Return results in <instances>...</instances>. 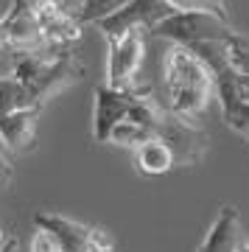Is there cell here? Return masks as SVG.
I'll return each mask as SVG.
<instances>
[{
    "mask_svg": "<svg viewBox=\"0 0 249 252\" xmlns=\"http://www.w3.org/2000/svg\"><path fill=\"white\" fill-rule=\"evenodd\" d=\"M162 81H165V107L179 118L196 121L210 104L216 93V79L199 54L185 45H171L162 59Z\"/></svg>",
    "mask_w": 249,
    "mask_h": 252,
    "instance_id": "obj_1",
    "label": "cell"
},
{
    "mask_svg": "<svg viewBox=\"0 0 249 252\" xmlns=\"http://www.w3.org/2000/svg\"><path fill=\"white\" fill-rule=\"evenodd\" d=\"M84 62L70 48H39V51H9V76L23 81L31 95L45 101L70 87L84 76Z\"/></svg>",
    "mask_w": 249,
    "mask_h": 252,
    "instance_id": "obj_2",
    "label": "cell"
},
{
    "mask_svg": "<svg viewBox=\"0 0 249 252\" xmlns=\"http://www.w3.org/2000/svg\"><path fill=\"white\" fill-rule=\"evenodd\" d=\"M190 51L199 54V59L213 73L224 124L241 132L244 137H249V76L241 73L227 59V51L221 42H202V45H193Z\"/></svg>",
    "mask_w": 249,
    "mask_h": 252,
    "instance_id": "obj_3",
    "label": "cell"
},
{
    "mask_svg": "<svg viewBox=\"0 0 249 252\" xmlns=\"http://www.w3.org/2000/svg\"><path fill=\"white\" fill-rule=\"evenodd\" d=\"M232 34H238L230 26V20H221L207 11H177L174 17L162 20L152 31L157 39H168L171 45H202V42H227Z\"/></svg>",
    "mask_w": 249,
    "mask_h": 252,
    "instance_id": "obj_4",
    "label": "cell"
},
{
    "mask_svg": "<svg viewBox=\"0 0 249 252\" xmlns=\"http://www.w3.org/2000/svg\"><path fill=\"white\" fill-rule=\"evenodd\" d=\"M177 11L179 9L171 0H129L118 14L101 20L95 28L101 31V36L107 42H112L118 36L129 34V31H146V34H152L162 20L174 17Z\"/></svg>",
    "mask_w": 249,
    "mask_h": 252,
    "instance_id": "obj_5",
    "label": "cell"
},
{
    "mask_svg": "<svg viewBox=\"0 0 249 252\" xmlns=\"http://www.w3.org/2000/svg\"><path fill=\"white\" fill-rule=\"evenodd\" d=\"M154 137L171 146V152L177 157V165H196V162H202L207 154V146H210L207 143V132L202 126L196 121L174 115L168 107H165V115H162Z\"/></svg>",
    "mask_w": 249,
    "mask_h": 252,
    "instance_id": "obj_6",
    "label": "cell"
},
{
    "mask_svg": "<svg viewBox=\"0 0 249 252\" xmlns=\"http://www.w3.org/2000/svg\"><path fill=\"white\" fill-rule=\"evenodd\" d=\"M107 87L129 90L137 84V70L146 56V31H129L107 42Z\"/></svg>",
    "mask_w": 249,
    "mask_h": 252,
    "instance_id": "obj_7",
    "label": "cell"
},
{
    "mask_svg": "<svg viewBox=\"0 0 249 252\" xmlns=\"http://www.w3.org/2000/svg\"><path fill=\"white\" fill-rule=\"evenodd\" d=\"M137 90H140V84H134L129 90H112L107 84L95 87V107H93V137H95V143H109L112 129L118 124H124L132 112Z\"/></svg>",
    "mask_w": 249,
    "mask_h": 252,
    "instance_id": "obj_8",
    "label": "cell"
},
{
    "mask_svg": "<svg viewBox=\"0 0 249 252\" xmlns=\"http://www.w3.org/2000/svg\"><path fill=\"white\" fill-rule=\"evenodd\" d=\"M34 14L42 28L45 42L51 48H67L81 39L84 26L79 23L76 14L64 9L62 0H34Z\"/></svg>",
    "mask_w": 249,
    "mask_h": 252,
    "instance_id": "obj_9",
    "label": "cell"
},
{
    "mask_svg": "<svg viewBox=\"0 0 249 252\" xmlns=\"http://www.w3.org/2000/svg\"><path fill=\"white\" fill-rule=\"evenodd\" d=\"M6 48L9 51L48 48L34 14V0H11V6L6 9Z\"/></svg>",
    "mask_w": 249,
    "mask_h": 252,
    "instance_id": "obj_10",
    "label": "cell"
},
{
    "mask_svg": "<svg viewBox=\"0 0 249 252\" xmlns=\"http://www.w3.org/2000/svg\"><path fill=\"white\" fill-rule=\"evenodd\" d=\"M244 230H241V216L232 205H221L216 213L210 230L205 233L196 252H238L244 247Z\"/></svg>",
    "mask_w": 249,
    "mask_h": 252,
    "instance_id": "obj_11",
    "label": "cell"
},
{
    "mask_svg": "<svg viewBox=\"0 0 249 252\" xmlns=\"http://www.w3.org/2000/svg\"><path fill=\"white\" fill-rule=\"evenodd\" d=\"M42 107L20 109L11 115H0V146L11 154H28L36 143V124H39Z\"/></svg>",
    "mask_w": 249,
    "mask_h": 252,
    "instance_id": "obj_12",
    "label": "cell"
},
{
    "mask_svg": "<svg viewBox=\"0 0 249 252\" xmlns=\"http://www.w3.org/2000/svg\"><path fill=\"white\" fill-rule=\"evenodd\" d=\"M34 227L45 230L56 238L62 252H90V230L93 224H81L76 219H67L62 213H36Z\"/></svg>",
    "mask_w": 249,
    "mask_h": 252,
    "instance_id": "obj_13",
    "label": "cell"
},
{
    "mask_svg": "<svg viewBox=\"0 0 249 252\" xmlns=\"http://www.w3.org/2000/svg\"><path fill=\"white\" fill-rule=\"evenodd\" d=\"M174 165H177V157L171 152V146L157 137L134 149V171L140 177H160V174H168Z\"/></svg>",
    "mask_w": 249,
    "mask_h": 252,
    "instance_id": "obj_14",
    "label": "cell"
},
{
    "mask_svg": "<svg viewBox=\"0 0 249 252\" xmlns=\"http://www.w3.org/2000/svg\"><path fill=\"white\" fill-rule=\"evenodd\" d=\"M34 107H42V104L31 95V90L23 81L11 79V76H0V115H11V112Z\"/></svg>",
    "mask_w": 249,
    "mask_h": 252,
    "instance_id": "obj_15",
    "label": "cell"
},
{
    "mask_svg": "<svg viewBox=\"0 0 249 252\" xmlns=\"http://www.w3.org/2000/svg\"><path fill=\"white\" fill-rule=\"evenodd\" d=\"M126 3H129V0H81L76 17H79L81 26H98L101 20L118 14Z\"/></svg>",
    "mask_w": 249,
    "mask_h": 252,
    "instance_id": "obj_16",
    "label": "cell"
},
{
    "mask_svg": "<svg viewBox=\"0 0 249 252\" xmlns=\"http://www.w3.org/2000/svg\"><path fill=\"white\" fill-rule=\"evenodd\" d=\"M154 140V135L146 129V126L134 124V121H124V124H118L112 129V135H109V143L112 146H124V149H140L143 143H149Z\"/></svg>",
    "mask_w": 249,
    "mask_h": 252,
    "instance_id": "obj_17",
    "label": "cell"
},
{
    "mask_svg": "<svg viewBox=\"0 0 249 252\" xmlns=\"http://www.w3.org/2000/svg\"><path fill=\"white\" fill-rule=\"evenodd\" d=\"M224 51H227V59H230L241 73L249 76V39L244 34H232L227 42H224Z\"/></svg>",
    "mask_w": 249,
    "mask_h": 252,
    "instance_id": "obj_18",
    "label": "cell"
},
{
    "mask_svg": "<svg viewBox=\"0 0 249 252\" xmlns=\"http://www.w3.org/2000/svg\"><path fill=\"white\" fill-rule=\"evenodd\" d=\"M171 3L179 11H207V14H216V17H221V20H230L224 0H171Z\"/></svg>",
    "mask_w": 249,
    "mask_h": 252,
    "instance_id": "obj_19",
    "label": "cell"
},
{
    "mask_svg": "<svg viewBox=\"0 0 249 252\" xmlns=\"http://www.w3.org/2000/svg\"><path fill=\"white\" fill-rule=\"evenodd\" d=\"M90 252H115V238L107 227L93 224L90 230Z\"/></svg>",
    "mask_w": 249,
    "mask_h": 252,
    "instance_id": "obj_20",
    "label": "cell"
},
{
    "mask_svg": "<svg viewBox=\"0 0 249 252\" xmlns=\"http://www.w3.org/2000/svg\"><path fill=\"white\" fill-rule=\"evenodd\" d=\"M28 252H62V247L56 244V238L45 230H36L31 235V244H28Z\"/></svg>",
    "mask_w": 249,
    "mask_h": 252,
    "instance_id": "obj_21",
    "label": "cell"
},
{
    "mask_svg": "<svg viewBox=\"0 0 249 252\" xmlns=\"http://www.w3.org/2000/svg\"><path fill=\"white\" fill-rule=\"evenodd\" d=\"M11 180H14V165H11V160L6 157L3 146H0V190H3V188H9Z\"/></svg>",
    "mask_w": 249,
    "mask_h": 252,
    "instance_id": "obj_22",
    "label": "cell"
},
{
    "mask_svg": "<svg viewBox=\"0 0 249 252\" xmlns=\"http://www.w3.org/2000/svg\"><path fill=\"white\" fill-rule=\"evenodd\" d=\"M0 252H20V238L17 235H9L3 241V247H0Z\"/></svg>",
    "mask_w": 249,
    "mask_h": 252,
    "instance_id": "obj_23",
    "label": "cell"
},
{
    "mask_svg": "<svg viewBox=\"0 0 249 252\" xmlns=\"http://www.w3.org/2000/svg\"><path fill=\"white\" fill-rule=\"evenodd\" d=\"M6 48V14L0 17V51Z\"/></svg>",
    "mask_w": 249,
    "mask_h": 252,
    "instance_id": "obj_24",
    "label": "cell"
},
{
    "mask_svg": "<svg viewBox=\"0 0 249 252\" xmlns=\"http://www.w3.org/2000/svg\"><path fill=\"white\" fill-rule=\"evenodd\" d=\"M3 241H6V235H3V227H0V247H3Z\"/></svg>",
    "mask_w": 249,
    "mask_h": 252,
    "instance_id": "obj_25",
    "label": "cell"
},
{
    "mask_svg": "<svg viewBox=\"0 0 249 252\" xmlns=\"http://www.w3.org/2000/svg\"><path fill=\"white\" fill-rule=\"evenodd\" d=\"M238 252H249V250H247V244H244V247H241V250H238Z\"/></svg>",
    "mask_w": 249,
    "mask_h": 252,
    "instance_id": "obj_26",
    "label": "cell"
},
{
    "mask_svg": "<svg viewBox=\"0 0 249 252\" xmlns=\"http://www.w3.org/2000/svg\"><path fill=\"white\" fill-rule=\"evenodd\" d=\"M67 3H81V0H67Z\"/></svg>",
    "mask_w": 249,
    "mask_h": 252,
    "instance_id": "obj_27",
    "label": "cell"
},
{
    "mask_svg": "<svg viewBox=\"0 0 249 252\" xmlns=\"http://www.w3.org/2000/svg\"><path fill=\"white\" fill-rule=\"evenodd\" d=\"M247 250H249V238H247Z\"/></svg>",
    "mask_w": 249,
    "mask_h": 252,
    "instance_id": "obj_28",
    "label": "cell"
},
{
    "mask_svg": "<svg viewBox=\"0 0 249 252\" xmlns=\"http://www.w3.org/2000/svg\"><path fill=\"white\" fill-rule=\"evenodd\" d=\"M247 140H249V137H247Z\"/></svg>",
    "mask_w": 249,
    "mask_h": 252,
    "instance_id": "obj_29",
    "label": "cell"
}]
</instances>
